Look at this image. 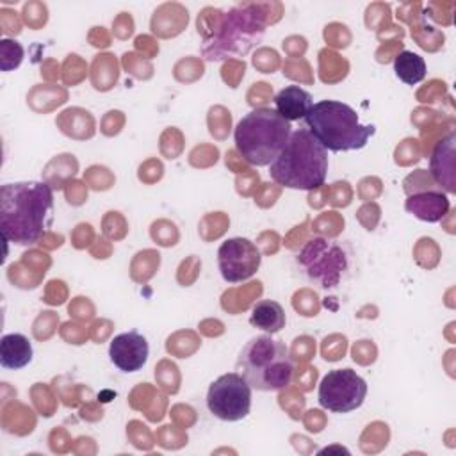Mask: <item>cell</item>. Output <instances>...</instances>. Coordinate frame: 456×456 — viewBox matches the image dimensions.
Returning a JSON list of instances; mask_svg holds the SVG:
<instances>
[{
  "instance_id": "obj_6",
  "label": "cell",
  "mask_w": 456,
  "mask_h": 456,
  "mask_svg": "<svg viewBox=\"0 0 456 456\" xmlns=\"http://www.w3.org/2000/svg\"><path fill=\"white\" fill-rule=\"evenodd\" d=\"M265 23L256 5L244 4L228 11L219 20V28L210 39H205L203 55L208 61H221L232 55H246L260 43Z\"/></svg>"
},
{
  "instance_id": "obj_14",
  "label": "cell",
  "mask_w": 456,
  "mask_h": 456,
  "mask_svg": "<svg viewBox=\"0 0 456 456\" xmlns=\"http://www.w3.org/2000/svg\"><path fill=\"white\" fill-rule=\"evenodd\" d=\"M34 349L30 340L21 333H7L0 340V365L18 370L32 362Z\"/></svg>"
},
{
  "instance_id": "obj_11",
  "label": "cell",
  "mask_w": 456,
  "mask_h": 456,
  "mask_svg": "<svg viewBox=\"0 0 456 456\" xmlns=\"http://www.w3.org/2000/svg\"><path fill=\"white\" fill-rule=\"evenodd\" d=\"M454 132H449L442 137L431 151V175L435 182L444 187L447 192H454Z\"/></svg>"
},
{
  "instance_id": "obj_3",
  "label": "cell",
  "mask_w": 456,
  "mask_h": 456,
  "mask_svg": "<svg viewBox=\"0 0 456 456\" xmlns=\"http://www.w3.org/2000/svg\"><path fill=\"white\" fill-rule=\"evenodd\" d=\"M303 119L308 132L330 151L360 150L376 134L374 125H362L356 110L337 100L314 103Z\"/></svg>"
},
{
  "instance_id": "obj_8",
  "label": "cell",
  "mask_w": 456,
  "mask_h": 456,
  "mask_svg": "<svg viewBox=\"0 0 456 456\" xmlns=\"http://www.w3.org/2000/svg\"><path fill=\"white\" fill-rule=\"evenodd\" d=\"M207 406L210 413L221 420H242L251 408V387L239 372L223 374L210 383Z\"/></svg>"
},
{
  "instance_id": "obj_15",
  "label": "cell",
  "mask_w": 456,
  "mask_h": 456,
  "mask_svg": "<svg viewBox=\"0 0 456 456\" xmlns=\"http://www.w3.org/2000/svg\"><path fill=\"white\" fill-rule=\"evenodd\" d=\"M285 310L274 299H260L253 305L249 324L267 333H278L285 326Z\"/></svg>"
},
{
  "instance_id": "obj_13",
  "label": "cell",
  "mask_w": 456,
  "mask_h": 456,
  "mask_svg": "<svg viewBox=\"0 0 456 456\" xmlns=\"http://www.w3.org/2000/svg\"><path fill=\"white\" fill-rule=\"evenodd\" d=\"M274 105L276 112L290 123L303 119L310 112L314 102L308 91L301 89L299 86H287L274 96Z\"/></svg>"
},
{
  "instance_id": "obj_4",
  "label": "cell",
  "mask_w": 456,
  "mask_h": 456,
  "mask_svg": "<svg viewBox=\"0 0 456 456\" xmlns=\"http://www.w3.org/2000/svg\"><path fill=\"white\" fill-rule=\"evenodd\" d=\"M235 367L251 388L262 392L287 388L294 374L289 349L271 335H258L248 340L239 353Z\"/></svg>"
},
{
  "instance_id": "obj_10",
  "label": "cell",
  "mask_w": 456,
  "mask_h": 456,
  "mask_svg": "<svg viewBox=\"0 0 456 456\" xmlns=\"http://www.w3.org/2000/svg\"><path fill=\"white\" fill-rule=\"evenodd\" d=\"M148 340L137 331L119 333L110 340L109 358L121 372H137L148 362Z\"/></svg>"
},
{
  "instance_id": "obj_9",
  "label": "cell",
  "mask_w": 456,
  "mask_h": 456,
  "mask_svg": "<svg viewBox=\"0 0 456 456\" xmlns=\"http://www.w3.org/2000/svg\"><path fill=\"white\" fill-rule=\"evenodd\" d=\"M262 256L258 248L244 237L224 240L217 249V264L224 281L240 283L251 278L260 267Z\"/></svg>"
},
{
  "instance_id": "obj_7",
  "label": "cell",
  "mask_w": 456,
  "mask_h": 456,
  "mask_svg": "<svg viewBox=\"0 0 456 456\" xmlns=\"http://www.w3.org/2000/svg\"><path fill=\"white\" fill-rule=\"evenodd\" d=\"M367 395L365 379L353 369H333L321 379L319 404L333 413H349L360 408Z\"/></svg>"
},
{
  "instance_id": "obj_16",
  "label": "cell",
  "mask_w": 456,
  "mask_h": 456,
  "mask_svg": "<svg viewBox=\"0 0 456 456\" xmlns=\"http://www.w3.org/2000/svg\"><path fill=\"white\" fill-rule=\"evenodd\" d=\"M395 77L406 86H415L426 77V62L419 53L403 50L394 59Z\"/></svg>"
},
{
  "instance_id": "obj_12",
  "label": "cell",
  "mask_w": 456,
  "mask_h": 456,
  "mask_svg": "<svg viewBox=\"0 0 456 456\" xmlns=\"http://www.w3.org/2000/svg\"><path fill=\"white\" fill-rule=\"evenodd\" d=\"M449 207H451L449 198L444 192H436V191L410 194L404 203V208L410 214L428 223H436L444 219L445 214L449 212Z\"/></svg>"
},
{
  "instance_id": "obj_5",
  "label": "cell",
  "mask_w": 456,
  "mask_h": 456,
  "mask_svg": "<svg viewBox=\"0 0 456 456\" xmlns=\"http://www.w3.org/2000/svg\"><path fill=\"white\" fill-rule=\"evenodd\" d=\"M276 109L260 107L248 112L235 126L233 139L240 157L251 166H271L278 157L292 130Z\"/></svg>"
},
{
  "instance_id": "obj_1",
  "label": "cell",
  "mask_w": 456,
  "mask_h": 456,
  "mask_svg": "<svg viewBox=\"0 0 456 456\" xmlns=\"http://www.w3.org/2000/svg\"><path fill=\"white\" fill-rule=\"evenodd\" d=\"M53 221V192L43 182L5 183L0 189V230L9 242L28 246Z\"/></svg>"
},
{
  "instance_id": "obj_2",
  "label": "cell",
  "mask_w": 456,
  "mask_h": 456,
  "mask_svg": "<svg viewBox=\"0 0 456 456\" xmlns=\"http://www.w3.org/2000/svg\"><path fill=\"white\" fill-rule=\"evenodd\" d=\"M269 175L281 187L315 191L328 175V150L308 128H297L271 162Z\"/></svg>"
}]
</instances>
